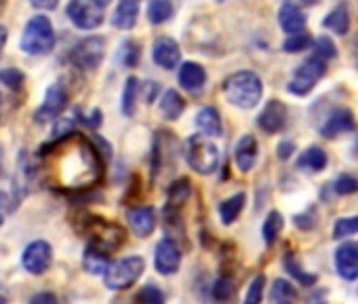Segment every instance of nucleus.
<instances>
[{"label": "nucleus", "instance_id": "1", "mask_svg": "<svg viewBox=\"0 0 358 304\" xmlns=\"http://www.w3.org/2000/svg\"><path fill=\"white\" fill-rule=\"evenodd\" d=\"M43 176L53 188L83 191L101 180L103 163L97 148L80 133H66L41 150Z\"/></svg>", "mask_w": 358, "mask_h": 304}, {"label": "nucleus", "instance_id": "2", "mask_svg": "<svg viewBox=\"0 0 358 304\" xmlns=\"http://www.w3.org/2000/svg\"><path fill=\"white\" fill-rule=\"evenodd\" d=\"M78 233H83L89 239V245L103 251V254H114L116 249L122 247L127 233L120 224L110 222L99 216H80L78 220Z\"/></svg>", "mask_w": 358, "mask_h": 304}, {"label": "nucleus", "instance_id": "3", "mask_svg": "<svg viewBox=\"0 0 358 304\" xmlns=\"http://www.w3.org/2000/svg\"><path fill=\"white\" fill-rule=\"evenodd\" d=\"M222 91H224V97L232 106L251 110L264 97V83H262L259 74H255L251 70H238V72L226 76Z\"/></svg>", "mask_w": 358, "mask_h": 304}, {"label": "nucleus", "instance_id": "4", "mask_svg": "<svg viewBox=\"0 0 358 304\" xmlns=\"http://www.w3.org/2000/svg\"><path fill=\"white\" fill-rule=\"evenodd\" d=\"M57 36L51 20L47 15H34L22 34L20 47L26 55H49L55 49Z\"/></svg>", "mask_w": 358, "mask_h": 304}, {"label": "nucleus", "instance_id": "5", "mask_svg": "<svg viewBox=\"0 0 358 304\" xmlns=\"http://www.w3.org/2000/svg\"><path fill=\"white\" fill-rule=\"evenodd\" d=\"M186 161L196 174L209 176L220 167V148L209 135H190L186 141Z\"/></svg>", "mask_w": 358, "mask_h": 304}, {"label": "nucleus", "instance_id": "6", "mask_svg": "<svg viewBox=\"0 0 358 304\" xmlns=\"http://www.w3.org/2000/svg\"><path fill=\"white\" fill-rule=\"evenodd\" d=\"M145 262L139 256H129L122 258L114 264H110V268L103 275V283L108 289L112 291H120V289H129L143 272Z\"/></svg>", "mask_w": 358, "mask_h": 304}, {"label": "nucleus", "instance_id": "7", "mask_svg": "<svg viewBox=\"0 0 358 304\" xmlns=\"http://www.w3.org/2000/svg\"><path fill=\"white\" fill-rule=\"evenodd\" d=\"M324 72H327V62L320 60V57H316V55H312L310 60H306L293 72L291 81L287 83V91L293 93V95L303 97V95L312 93V89L318 85V81L324 76Z\"/></svg>", "mask_w": 358, "mask_h": 304}, {"label": "nucleus", "instance_id": "8", "mask_svg": "<svg viewBox=\"0 0 358 304\" xmlns=\"http://www.w3.org/2000/svg\"><path fill=\"white\" fill-rule=\"evenodd\" d=\"M106 55V41L101 36H89L83 39L72 51H70V62L85 72H93L99 68L101 60Z\"/></svg>", "mask_w": 358, "mask_h": 304}, {"label": "nucleus", "instance_id": "9", "mask_svg": "<svg viewBox=\"0 0 358 304\" xmlns=\"http://www.w3.org/2000/svg\"><path fill=\"white\" fill-rule=\"evenodd\" d=\"M66 15L78 30H95L103 24V9L91 0H70Z\"/></svg>", "mask_w": 358, "mask_h": 304}, {"label": "nucleus", "instance_id": "10", "mask_svg": "<svg viewBox=\"0 0 358 304\" xmlns=\"http://www.w3.org/2000/svg\"><path fill=\"white\" fill-rule=\"evenodd\" d=\"M66 106H68V91H66V87L62 83H53L47 89L45 99H43V104L36 110L34 120L38 125L49 123V120H55V118L62 116V112L66 110Z\"/></svg>", "mask_w": 358, "mask_h": 304}, {"label": "nucleus", "instance_id": "11", "mask_svg": "<svg viewBox=\"0 0 358 304\" xmlns=\"http://www.w3.org/2000/svg\"><path fill=\"white\" fill-rule=\"evenodd\" d=\"M51 262H53V247L47 241H32L22 254V264L30 275L47 272Z\"/></svg>", "mask_w": 358, "mask_h": 304}, {"label": "nucleus", "instance_id": "12", "mask_svg": "<svg viewBox=\"0 0 358 304\" xmlns=\"http://www.w3.org/2000/svg\"><path fill=\"white\" fill-rule=\"evenodd\" d=\"M289 110L280 99H270L264 110L257 114V125L264 133H280L287 127Z\"/></svg>", "mask_w": 358, "mask_h": 304}, {"label": "nucleus", "instance_id": "13", "mask_svg": "<svg viewBox=\"0 0 358 304\" xmlns=\"http://www.w3.org/2000/svg\"><path fill=\"white\" fill-rule=\"evenodd\" d=\"M154 266L160 275H173L182 266V249L173 239H162L154 251Z\"/></svg>", "mask_w": 358, "mask_h": 304}, {"label": "nucleus", "instance_id": "14", "mask_svg": "<svg viewBox=\"0 0 358 304\" xmlns=\"http://www.w3.org/2000/svg\"><path fill=\"white\" fill-rule=\"evenodd\" d=\"M152 60L162 70H173L182 62V49L171 36H158L152 45Z\"/></svg>", "mask_w": 358, "mask_h": 304}, {"label": "nucleus", "instance_id": "15", "mask_svg": "<svg viewBox=\"0 0 358 304\" xmlns=\"http://www.w3.org/2000/svg\"><path fill=\"white\" fill-rule=\"evenodd\" d=\"M335 270L341 279H358V243H343L335 251Z\"/></svg>", "mask_w": 358, "mask_h": 304}, {"label": "nucleus", "instance_id": "16", "mask_svg": "<svg viewBox=\"0 0 358 304\" xmlns=\"http://www.w3.org/2000/svg\"><path fill=\"white\" fill-rule=\"evenodd\" d=\"M259 157V144L255 139V135H243L234 148V163L243 174H249Z\"/></svg>", "mask_w": 358, "mask_h": 304}, {"label": "nucleus", "instance_id": "17", "mask_svg": "<svg viewBox=\"0 0 358 304\" xmlns=\"http://www.w3.org/2000/svg\"><path fill=\"white\" fill-rule=\"evenodd\" d=\"M354 127H356V123H354L352 110H348V108H337V110L331 112V116L327 118V123L320 127V133H322V137H327V139H335V137H339V135L352 131Z\"/></svg>", "mask_w": 358, "mask_h": 304}, {"label": "nucleus", "instance_id": "18", "mask_svg": "<svg viewBox=\"0 0 358 304\" xmlns=\"http://www.w3.org/2000/svg\"><path fill=\"white\" fill-rule=\"evenodd\" d=\"M278 24L282 28V32L287 34H299V32H306V26H308V18L306 13L301 11L299 5L295 3H282V7L278 9Z\"/></svg>", "mask_w": 358, "mask_h": 304}, {"label": "nucleus", "instance_id": "19", "mask_svg": "<svg viewBox=\"0 0 358 304\" xmlns=\"http://www.w3.org/2000/svg\"><path fill=\"white\" fill-rule=\"evenodd\" d=\"M127 220H129L131 230L139 239L150 237L156 228V212L152 207H133V209H129Z\"/></svg>", "mask_w": 358, "mask_h": 304}, {"label": "nucleus", "instance_id": "20", "mask_svg": "<svg viewBox=\"0 0 358 304\" xmlns=\"http://www.w3.org/2000/svg\"><path fill=\"white\" fill-rule=\"evenodd\" d=\"M139 18V0H118L112 13V26L118 30H133Z\"/></svg>", "mask_w": 358, "mask_h": 304}, {"label": "nucleus", "instance_id": "21", "mask_svg": "<svg viewBox=\"0 0 358 304\" xmlns=\"http://www.w3.org/2000/svg\"><path fill=\"white\" fill-rule=\"evenodd\" d=\"M207 83V72L201 64L196 62H186L179 68V85H182L186 91H201Z\"/></svg>", "mask_w": 358, "mask_h": 304}, {"label": "nucleus", "instance_id": "22", "mask_svg": "<svg viewBox=\"0 0 358 304\" xmlns=\"http://www.w3.org/2000/svg\"><path fill=\"white\" fill-rule=\"evenodd\" d=\"M329 163V157L327 152L318 146H310L308 150H303L299 159H297V170L301 172H310V174H318L327 167Z\"/></svg>", "mask_w": 358, "mask_h": 304}, {"label": "nucleus", "instance_id": "23", "mask_svg": "<svg viewBox=\"0 0 358 304\" xmlns=\"http://www.w3.org/2000/svg\"><path fill=\"white\" fill-rule=\"evenodd\" d=\"M196 127L203 135H209V137H220L224 127H222V118H220V112L211 106L207 108H201L199 114H196Z\"/></svg>", "mask_w": 358, "mask_h": 304}, {"label": "nucleus", "instance_id": "24", "mask_svg": "<svg viewBox=\"0 0 358 304\" xmlns=\"http://www.w3.org/2000/svg\"><path fill=\"white\" fill-rule=\"evenodd\" d=\"M186 110V102L175 89H166L160 95V112L166 120H177Z\"/></svg>", "mask_w": 358, "mask_h": 304}, {"label": "nucleus", "instance_id": "25", "mask_svg": "<svg viewBox=\"0 0 358 304\" xmlns=\"http://www.w3.org/2000/svg\"><path fill=\"white\" fill-rule=\"evenodd\" d=\"M322 28H327V30L335 32L337 36H345V34H348V30H350V13H348V5H345V3L337 5V7H335V9L324 18Z\"/></svg>", "mask_w": 358, "mask_h": 304}, {"label": "nucleus", "instance_id": "26", "mask_svg": "<svg viewBox=\"0 0 358 304\" xmlns=\"http://www.w3.org/2000/svg\"><path fill=\"white\" fill-rule=\"evenodd\" d=\"M245 203H247V195L245 193H236L230 199H226L224 203H220V218H222V222L226 226H230L241 216V212L245 209Z\"/></svg>", "mask_w": 358, "mask_h": 304}, {"label": "nucleus", "instance_id": "27", "mask_svg": "<svg viewBox=\"0 0 358 304\" xmlns=\"http://www.w3.org/2000/svg\"><path fill=\"white\" fill-rule=\"evenodd\" d=\"M190 193H192V184L188 178H179L171 184L169 188V199H166V205L173 207V209H182L184 203L190 199Z\"/></svg>", "mask_w": 358, "mask_h": 304}, {"label": "nucleus", "instance_id": "28", "mask_svg": "<svg viewBox=\"0 0 358 304\" xmlns=\"http://www.w3.org/2000/svg\"><path fill=\"white\" fill-rule=\"evenodd\" d=\"M83 266L91 275H106V270L110 268L108 254H103V251H99V249L89 245L85 249V256H83Z\"/></svg>", "mask_w": 358, "mask_h": 304}, {"label": "nucleus", "instance_id": "29", "mask_svg": "<svg viewBox=\"0 0 358 304\" xmlns=\"http://www.w3.org/2000/svg\"><path fill=\"white\" fill-rule=\"evenodd\" d=\"M173 5L171 0H150L148 5V20L152 26H162L173 18Z\"/></svg>", "mask_w": 358, "mask_h": 304}, {"label": "nucleus", "instance_id": "30", "mask_svg": "<svg viewBox=\"0 0 358 304\" xmlns=\"http://www.w3.org/2000/svg\"><path fill=\"white\" fill-rule=\"evenodd\" d=\"M137 95H139V81L137 76H129L122 89V97H120V108L124 116H133L135 108H137Z\"/></svg>", "mask_w": 358, "mask_h": 304}, {"label": "nucleus", "instance_id": "31", "mask_svg": "<svg viewBox=\"0 0 358 304\" xmlns=\"http://www.w3.org/2000/svg\"><path fill=\"white\" fill-rule=\"evenodd\" d=\"M282 228H285V220H282V216H280L278 212H270V214H268V218H266V222H264V228H262L264 243H266V245H274V243H276V239L280 237Z\"/></svg>", "mask_w": 358, "mask_h": 304}, {"label": "nucleus", "instance_id": "32", "mask_svg": "<svg viewBox=\"0 0 358 304\" xmlns=\"http://www.w3.org/2000/svg\"><path fill=\"white\" fill-rule=\"evenodd\" d=\"M282 264H285V268L289 270V275H291L293 279H297V283H301V285H306V287H310V285L316 283V277L303 272V268L299 266V262H297L293 256H285V258H282Z\"/></svg>", "mask_w": 358, "mask_h": 304}, {"label": "nucleus", "instance_id": "33", "mask_svg": "<svg viewBox=\"0 0 358 304\" xmlns=\"http://www.w3.org/2000/svg\"><path fill=\"white\" fill-rule=\"evenodd\" d=\"M314 41L308 32H299V34H289V39L282 43V51L285 53H301L308 47H312Z\"/></svg>", "mask_w": 358, "mask_h": 304}, {"label": "nucleus", "instance_id": "34", "mask_svg": "<svg viewBox=\"0 0 358 304\" xmlns=\"http://www.w3.org/2000/svg\"><path fill=\"white\" fill-rule=\"evenodd\" d=\"M297 298V289L287 279H276L272 285V300L274 302H293Z\"/></svg>", "mask_w": 358, "mask_h": 304}, {"label": "nucleus", "instance_id": "35", "mask_svg": "<svg viewBox=\"0 0 358 304\" xmlns=\"http://www.w3.org/2000/svg\"><path fill=\"white\" fill-rule=\"evenodd\" d=\"M312 51H314V55L316 57H320V60H324V62H329V60H333L335 55H337V47H335V43L329 39V36H318L316 41H314V45H312Z\"/></svg>", "mask_w": 358, "mask_h": 304}, {"label": "nucleus", "instance_id": "36", "mask_svg": "<svg viewBox=\"0 0 358 304\" xmlns=\"http://www.w3.org/2000/svg\"><path fill=\"white\" fill-rule=\"evenodd\" d=\"M234 291H236V287H234V281H232V277H220L217 281H215V285H213V296H215V300H220V302H228L232 296H234Z\"/></svg>", "mask_w": 358, "mask_h": 304}, {"label": "nucleus", "instance_id": "37", "mask_svg": "<svg viewBox=\"0 0 358 304\" xmlns=\"http://www.w3.org/2000/svg\"><path fill=\"white\" fill-rule=\"evenodd\" d=\"M0 83L5 87H9L11 91H22L24 87V72L17 68H5L0 70Z\"/></svg>", "mask_w": 358, "mask_h": 304}, {"label": "nucleus", "instance_id": "38", "mask_svg": "<svg viewBox=\"0 0 358 304\" xmlns=\"http://www.w3.org/2000/svg\"><path fill=\"white\" fill-rule=\"evenodd\" d=\"M264 289H266V277L264 275H257L249 289H247V296L243 300V304H262V298H264Z\"/></svg>", "mask_w": 358, "mask_h": 304}, {"label": "nucleus", "instance_id": "39", "mask_svg": "<svg viewBox=\"0 0 358 304\" xmlns=\"http://www.w3.org/2000/svg\"><path fill=\"white\" fill-rule=\"evenodd\" d=\"M358 233V218H339L333 224V237L335 239H345L350 235Z\"/></svg>", "mask_w": 358, "mask_h": 304}, {"label": "nucleus", "instance_id": "40", "mask_svg": "<svg viewBox=\"0 0 358 304\" xmlns=\"http://www.w3.org/2000/svg\"><path fill=\"white\" fill-rule=\"evenodd\" d=\"M135 302H139V304H164V293L156 285H145L137 293Z\"/></svg>", "mask_w": 358, "mask_h": 304}, {"label": "nucleus", "instance_id": "41", "mask_svg": "<svg viewBox=\"0 0 358 304\" xmlns=\"http://www.w3.org/2000/svg\"><path fill=\"white\" fill-rule=\"evenodd\" d=\"M120 62H122V66H127V68H133L137 62H139V57H141V53H139V45L137 43H133V41H127L122 47H120Z\"/></svg>", "mask_w": 358, "mask_h": 304}, {"label": "nucleus", "instance_id": "42", "mask_svg": "<svg viewBox=\"0 0 358 304\" xmlns=\"http://www.w3.org/2000/svg\"><path fill=\"white\" fill-rule=\"evenodd\" d=\"M335 193L337 195H341V197H345V195H354V193H358V180L354 178V176H339L337 180H335Z\"/></svg>", "mask_w": 358, "mask_h": 304}, {"label": "nucleus", "instance_id": "43", "mask_svg": "<svg viewBox=\"0 0 358 304\" xmlns=\"http://www.w3.org/2000/svg\"><path fill=\"white\" fill-rule=\"evenodd\" d=\"M295 224H297L299 228H306V230L314 228V224H316V214H314V209H310L308 214L295 216Z\"/></svg>", "mask_w": 358, "mask_h": 304}, {"label": "nucleus", "instance_id": "44", "mask_svg": "<svg viewBox=\"0 0 358 304\" xmlns=\"http://www.w3.org/2000/svg\"><path fill=\"white\" fill-rule=\"evenodd\" d=\"M30 304H59V300H57V296L51 293V291H41V293H36V296L30 300Z\"/></svg>", "mask_w": 358, "mask_h": 304}, {"label": "nucleus", "instance_id": "45", "mask_svg": "<svg viewBox=\"0 0 358 304\" xmlns=\"http://www.w3.org/2000/svg\"><path fill=\"white\" fill-rule=\"evenodd\" d=\"M9 209H11V197L7 193L0 191V224H3V220H5Z\"/></svg>", "mask_w": 358, "mask_h": 304}, {"label": "nucleus", "instance_id": "46", "mask_svg": "<svg viewBox=\"0 0 358 304\" xmlns=\"http://www.w3.org/2000/svg\"><path fill=\"white\" fill-rule=\"evenodd\" d=\"M83 123H87L91 129H99V125H101V112H99V110H91V112L83 118Z\"/></svg>", "mask_w": 358, "mask_h": 304}, {"label": "nucleus", "instance_id": "47", "mask_svg": "<svg viewBox=\"0 0 358 304\" xmlns=\"http://www.w3.org/2000/svg\"><path fill=\"white\" fill-rule=\"evenodd\" d=\"M30 3H32V7H36V9H43V11H53V9H57L59 0H30Z\"/></svg>", "mask_w": 358, "mask_h": 304}, {"label": "nucleus", "instance_id": "48", "mask_svg": "<svg viewBox=\"0 0 358 304\" xmlns=\"http://www.w3.org/2000/svg\"><path fill=\"white\" fill-rule=\"evenodd\" d=\"M293 150H295V144H293V141H282V144L278 146V150H276V152H278V159H282V161L289 159V157L293 155Z\"/></svg>", "mask_w": 358, "mask_h": 304}, {"label": "nucleus", "instance_id": "49", "mask_svg": "<svg viewBox=\"0 0 358 304\" xmlns=\"http://www.w3.org/2000/svg\"><path fill=\"white\" fill-rule=\"evenodd\" d=\"M158 93H160V85L158 83H148V87H145V102L152 104Z\"/></svg>", "mask_w": 358, "mask_h": 304}, {"label": "nucleus", "instance_id": "50", "mask_svg": "<svg viewBox=\"0 0 358 304\" xmlns=\"http://www.w3.org/2000/svg\"><path fill=\"white\" fill-rule=\"evenodd\" d=\"M7 39H9V32H7V28H5L3 24H0V57H3V51H5Z\"/></svg>", "mask_w": 358, "mask_h": 304}, {"label": "nucleus", "instance_id": "51", "mask_svg": "<svg viewBox=\"0 0 358 304\" xmlns=\"http://www.w3.org/2000/svg\"><path fill=\"white\" fill-rule=\"evenodd\" d=\"M91 3L103 9V7H108V5H110V0H91Z\"/></svg>", "mask_w": 358, "mask_h": 304}, {"label": "nucleus", "instance_id": "52", "mask_svg": "<svg viewBox=\"0 0 358 304\" xmlns=\"http://www.w3.org/2000/svg\"><path fill=\"white\" fill-rule=\"evenodd\" d=\"M289 3H295V5H297V3H301V5H314L316 0H289Z\"/></svg>", "mask_w": 358, "mask_h": 304}, {"label": "nucleus", "instance_id": "53", "mask_svg": "<svg viewBox=\"0 0 358 304\" xmlns=\"http://www.w3.org/2000/svg\"><path fill=\"white\" fill-rule=\"evenodd\" d=\"M0 176H3V148H0Z\"/></svg>", "mask_w": 358, "mask_h": 304}, {"label": "nucleus", "instance_id": "54", "mask_svg": "<svg viewBox=\"0 0 358 304\" xmlns=\"http://www.w3.org/2000/svg\"><path fill=\"white\" fill-rule=\"evenodd\" d=\"M0 304H7V300H5L3 296H0Z\"/></svg>", "mask_w": 358, "mask_h": 304}]
</instances>
